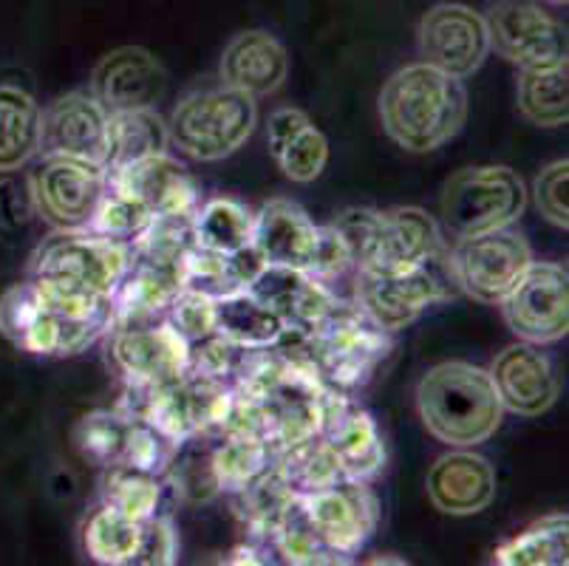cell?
I'll return each instance as SVG.
<instances>
[{"label":"cell","instance_id":"6da1fadb","mask_svg":"<svg viewBox=\"0 0 569 566\" xmlns=\"http://www.w3.org/2000/svg\"><path fill=\"white\" fill-rule=\"evenodd\" d=\"M382 128L408 153H431L462 131L468 93L462 80L428 62H411L380 91Z\"/></svg>","mask_w":569,"mask_h":566},{"label":"cell","instance_id":"7a4b0ae2","mask_svg":"<svg viewBox=\"0 0 569 566\" xmlns=\"http://www.w3.org/2000/svg\"><path fill=\"white\" fill-rule=\"evenodd\" d=\"M417 408L428 434L453 448L488 443L505 419L488 368L459 360L439 363L419 380Z\"/></svg>","mask_w":569,"mask_h":566},{"label":"cell","instance_id":"3957f363","mask_svg":"<svg viewBox=\"0 0 569 566\" xmlns=\"http://www.w3.org/2000/svg\"><path fill=\"white\" fill-rule=\"evenodd\" d=\"M332 225L349 247L355 272H402L445 249L437 218L419 207H355L340 212Z\"/></svg>","mask_w":569,"mask_h":566},{"label":"cell","instance_id":"277c9868","mask_svg":"<svg viewBox=\"0 0 569 566\" xmlns=\"http://www.w3.org/2000/svg\"><path fill=\"white\" fill-rule=\"evenodd\" d=\"M303 351L326 388L355 394L391 355V335L382 331L357 300H338L323 324L303 337Z\"/></svg>","mask_w":569,"mask_h":566},{"label":"cell","instance_id":"5b68a950","mask_svg":"<svg viewBox=\"0 0 569 566\" xmlns=\"http://www.w3.org/2000/svg\"><path fill=\"white\" fill-rule=\"evenodd\" d=\"M256 125V97L219 82L184 93L170 113L168 137L188 159L219 162L244 148Z\"/></svg>","mask_w":569,"mask_h":566},{"label":"cell","instance_id":"8992f818","mask_svg":"<svg viewBox=\"0 0 569 566\" xmlns=\"http://www.w3.org/2000/svg\"><path fill=\"white\" fill-rule=\"evenodd\" d=\"M357 306L380 326L395 335L411 326L431 306L459 295L448 249L402 272H355Z\"/></svg>","mask_w":569,"mask_h":566},{"label":"cell","instance_id":"52a82bcc","mask_svg":"<svg viewBox=\"0 0 569 566\" xmlns=\"http://www.w3.org/2000/svg\"><path fill=\"white\" fill-rule=\"evenodd\" d=\"M525 210V181L516 170L501 165L459 170L442 190V221L453 238L513 227Z\"/></svg>","mask_w":569,"mask_h":566},{"label":"cell","instance_id":"ba28073f","mask_svg":"<svg viewBox=\"0 0 569 566\" xmlns=\"http://www.w3.org/2000/svg\"><path fill=\"white\" fill-rule=\"evenodd\" d=\"M0 335L26 355L74 357L106 337L108 329L60 315L40 295L34 280L26 278L0 295Z\"/></svg>","mask_w":569,"mask_h":566},{"label":"cell","instance_id":"9c48e42d","mask_svg":"<svg viewBox=\"0 0 569 566\" xmlns=\"http://www.w3.org/2000/svg\"><path fill=\"white\" fill-rule=\"evenodd\" d=\"M448 258L459 292L488 306H499L536 261L527 238L513 227L457 238L453 249H448Z\"/></svg>","mask_w":569,"mask_h":566},{"label":"cell","instance_id":"30bf717a","mask_svg":"<svg viewBox=\"0 0 569 566\" xmlns=\"http://www.w3.org/2000/svg\"><path fill=\"white\" fill-rule=\"evenodd\" d=\"M38 156L26 176L34 212L54 230H86L108 190V170L71 156Z\"/></svg>","mask_w":569,"mask_h":566},{"label":"cell","instance_id":"8fae6325","mask_svg":"<svg viewBox=\"0 0 569 566\" xmlns=\"http://www.w3.org/2000/svg\"><path fill=\"white\" fill-rule=\"evenodd\" d=\"M485 23L490 49L519 69L567 62V29L541 0H493Z\"/></svg>","mask_w":569,"mask_h":566},{"label":"cell","instance_id":"7c38bea8","mask_svg":"<svg viewBox=\"0 0 569 566\" xmlns=\"http://www.w3.org/2000/svg\"><path fill=\"white\" fill-rule=\"evenodd\" d=\"M131 264V249L91 236L88 230H54L29 258V275L60 278L108 295L119 287Z\"/></svg>","mask_w":569,"mask_h":566},{"label":"cell","instance_id":"4fadbf2b","mask_svg":"<svg viewBox=\"0 0 569 566\" xmlns=\"http://www.w3.org/2000/svg\"><path fill=\"white\" fill-rule=\"evenodd\" d=\"M295 502L315 529V536L343 564H351L380 524V502L371 493L369 481L346 479L326 490L295 496Z\"/></svg>","mask_w":569,"mask_h":566},{"label":"cell","instance_id":"5bb4252c","mask_svg":"<svg viewBox=\"0 0 569 566\" xmlns=\"http://www.w3.org/2000/svg\"><path fill=\"white\" fill-rule=\"evenodd\" d=\"M501 315L519 340L547 346L569 331V275L567 267L532 261L507 298Z\"/></svg>","mask_w":569,"mask_h":566},{"label":"cell","instance_id":"9a60e30c","mask_svg":"<svg viewBox=\"0 0 569 566\" xmlns=\"http://www.w3.org/2000/svg\"><path fill=\"white\" fill-rule=\"evenodd\" d=\"M417 46L422 62L465 80L482 69L490 54L485 14L462 3H437L419 20Z\"/></svg>","mask_w":569,"mask_h":566},{"label":"cell","instance_id":"2e32d148","mask_svg":"<svg viewBox=\"0 0 569 566\" xmlns=\"http://www.w3.org/2000/svg\"><path fill=\"white\" fill-rule=\"evenodd\" d=\"M108 357L126 383H168L190 371V342L168 320L144 326H113Z\"/></svg>","mask_w":569,"mask_h":566},{"label":"cell","instance_id":"e0dca14e","mask_svg":"<svg viewBox=\"0 0 569 566\" xmlns=\"http://www.w3.org/2000/svg\"><path fill=\"white\" fill-rule=\"evenodd\" d=\"M320 436L335 450L349 479L371 481L386 467L380 428L355 394L326 388L320 403Z\"/></svg>","mask_w":569,"mask_h":566},{"label":"cell","instance_id":"ac0fdd59","mask_svg":"<svg viewBox=\"0 0 569 566\" xmlns=\"http://www.w3.org/2000/svg\"><path fill=\"white\" fill-rule=\"evenodd\" d=\"M108 119L111 113L91 91L66 93L43 111L40 153L71 156L108 170Z\"/></svg>","mask_w":569,"mask_h":566},{"label":"cell","instance_id":"d6986e66","mask_svg":"<svg viewBox=\"0 0 569 566\" xmlns=\"http://www.w3.org/2000/svg\"><path fill=\"white\" fill-rule=\"evenodd\" d=\"M88 91L108 113L157 108L168 91V71L148 49L122 46L97 62Z\"/></svg>","mask_w":569,"mask_h":566},{"label":"cell","instance_id":"ffe728a7","mask_svg":"<svg viewBox=\"0 0 569 566\" xmlns=\"http://www.w3.org/2000/svg\"><path fill=\"white\" fill-rule=\"evenodd\" d=\"M247 292L261 300L281 320L283 331H295L303 337L312 335L340 300L332 287L315 280L309 272L289 267H263L247 287Z\"/></svg>","mask_w":569,"mask_h":566},{"label":"cell","instance_id":"44dd1931","mask_svg":"<svg viewBox=\"0 0 569 566\" xmlns=\"http://www.w3.org/2000/svg\"><path fill=\"white\" fill-rule=\"evenodd\" d=\"M501 408L516 417H541L556 405L558 377L550 357L532 342H513L488 368Z\"/></svg>","mask_w":569,"mask_h":566},{"label":"cell","instance_id":"7402d4cb","mask_svg":"<svg viewBox=\"0 0 569 566\" xmlns=\"http://www.w3.org/2000/svg\"><path fill=\"white\" fill-rule=\"evenodd\" d=\"M108 185L137 199L151 216H193L199 210V185L170 153L108 170Z\"/></svg>","mask_w":569,"mask_h":566},{"label":"cell","instance_id":"603a6c76","mask_svg":"<svg viewBox=\"0 0 569 566\" xmlns=\"http://www.w3.org/2000/svg\"><path fill=\"white\" fill-rule=\"evenodd\" d=\"M252 247L267 267L309 272L318 258L320 227L301 205L289 199H272L252 218Z\"/></svg>","mask_w":569,"mask_h":566},{"label":"cell","instance_id":"cb8c5ba5","mask_svg":"<svg viewBox=\"0 0 569 566\" xmlns=\"http://www.w3.org/2000/svg\"><path fill=\"white\" fill-rule=\"evenodd\" d=\"M496 470L485 456L451 450L428 470V498L445 516H476L493 502Z\"/></svg>","mask_w":569,"mask_h":566},{"label":"cell","instance_id":"d4e9b609","mask_svg":"<svg viewBox=\"0 0 569 566\" xmlns=\"http://www.w3.org/2000/svg\"><path fill=\"white\" fill-rule=\"evenodd\" d=\"M221 82L250 97H269L287 82L289 54L276 34L263 29L238 31L219 66Z\"/></svg>","mask_w":569,"mask_h":566},{"label":"cell","instance_id":"484cf974","mask_svg":"<svg viewBox=\"0 0 569 566\" xmlns=\"http://www.w3.org/2000/svg\"><path fill=\"white\" fill-rule=\"evenodd\" d=\"M179 289H182V269L131 258L128 272L111 295L113 326H144L164 320L170 300Z\"/></svg>","mask_w":569,"mask_h":566},{"label":"cell","instance_id":"4316f807","mask_svg":"<svg viewBox=\"0 0 569 566\" xmlns=\"http://www.w3.org/2000/svg\"><path fill=\"white\" fill-rule=\"evenodd\" d=\"M263 267L267 264L261 261L252 244L238 252H213L193 244L182 261V287L221 300L244 292Z\"/></svg>","mask_w":569,"mask_h":566},{"label":"cell","instance_id":"83f0119b","mask_svg":"<svg viewBox=\"0 0 569 566\" xmlns=\"http://www.w3.org/2000/svg\"><path fill=\"white\" fill-rule=\"evenodd\" d=\"M276 448L261 436L221 430L210 443V467H213L216 490L227 493V496L247 490L276 467Z\"/></svg>","mask_w":569,"mask_h":566},{"label":"cell","instance_id":"f1b7e54d","mask_svg":"<svg viewBox=\"0 0 569 566\" xmlns=\"http://www.w3.org/2000/svg\"><path fill=\"white\" fill-rule=\"evenodd\" d=\"M43 111L23 88L0 86V173H14L40 153Z\"/></svg>","mask_w":569,"mask_h":566},{"label":"cell","instance_id":"f546056e","mask_svg":"<svg viewBox=\"0 0 569 566\" xmlns=\"http://www.w3.org/2000/svg\"><path fill=\"white\" fill-rule=\"evenodd\" d=\"M82 553L102 566H139L144 522L100 505L88 513L80 529Z\"/></svg>","mask_w":569,"mask_h":566},{"label":"cell","instance_id":"4dcf8cb0","mask_svg":"<svg viewBox=\"0 0 569 566\" xmlns=\"http://www.w3.org/2000/svg\"><path fill=\"white\" fill-rule=\"evenodd\" d=\"M168 122L159 117L157 108L119 111L108 119V170L168 153Z\"/></svg>","mask_w":569,"mask_h":566},{"label":"cell","instance_id":"1f68e13d","mask_svg":"<svg viewBox=\"0 0 569 566\" xmlns=\"http://www.w3.org/2000/svg\"><path fill=\"white\" fill-rule=\"evenodd\" d=\"M493 564L501 566H567L569 564V516L550 513L530 527L499 544Z\"/></svg>","mask_w":569,"mask_h":566},{"label":"cell","instance_id":"d6a6232c","mask_svg":"<svg viewBox=\"0 0 569 566\" xmlns=\"http://www.w3.org/2000/svg\"><path fill=\"white\" fill-rule=\"evenodd\" d=\"M276 474L281 476V481L295 496L326 490V487H335L349 479L335 450L320 434L283 448L276 456Z\"/></svg>","mask_w":569,"mask_h":566},{"label":"cell","instance_id":"836d02e7","mask_svg":"<svg viewBox=\"0 0 569 566\" xmlns=\"http://www.w3.org/2000/svg\"><path fill=\"white\" fill-rule=\"evenodd\" d=\"M519 111L538 128H561L569 119L567 62L547 69H519Z\"/></svg>","mask_w":569,"mask_h":566},{"label":"cell","instance_id":"e575fe53","mask_svg":"<svg viewBox=\"0 0 569 566\" xmlns=\"http://www.w3.org/2000/svg\"><path fill=\"white\" fill-rule=\"evenodd\" d=\"M216 331L241 349H267L283 335V324L244 289L216 300Z\"/></svg>","mask_w":569,"mask_h":566},{"label":"cell","instance_id":"d590c367","mask_svg":"<svg viewBox=\"0 0 569 566\" xmlns=\"http://www.w3.org/2000/svg\"><path fill=\"white\" fill-rule=\"evenodd\" d=\"M100 496L102 505L126 513L137 522H144V518H153L162 513L164 476L133 470L128 465H111L102 470Z\"/></svg>","mask_w":569,"mask_h":566},{"label":"cell","instance_id":"8d00e7d4","mask_svg":"<svg viewBox=\"0 0 569 566\" xmlns=\"http://www.w3.org/2000/svg\"><path fill=\"white\" fill-rule=\"evenodd\" d=\"M252 212L232 199H210L193 212L196 247L238 252L252 244Z\"/></svg>","mask_w":569,"mask_h":566},{"label":"cell","instance_id":"74e56055","mask_svg":"<svg viewBox=\"0 0 569 566\" xmlns=\"http://www.w3.org/2000/svg\"><path fill=\"white\" fill-rule=\"evenodd\" d=\"M263 547L269 549V558L272 564H292V566H338L343 560L326 547L315 529L309 527V522L303 518V513L298 510V502L289 505V510L283 513L281 522L272 527V533L267 536Z\"/></svg>","mask_w":569,"mask_h":566},{"label":"cell","instance_id":"f35d334b","mask_svg":"<svg viewBox=\"0 0 569 566\" xmlns=\"http://www.w3.org/2000/svg\"><path fill=\"white\" fill-rule=\"evenodd\" d=\"M128 414L113 408V411H91L77 423L74 428V448L88 465L106 467L119 465L122 459V445L128 434Z\"/></svg>","mask_w":569,"mask_h":566},{"label":"cell","instance_id":"ab89813d","mask_svg":"<svg viewBox=\"0 0 569 566\" xmlns=\"http://www.w3.org/2000/svg\"><path fill=\"white\" fill-rule=\"evenodd\" d=\"M151 212L144 210L137 199L119 193L108 185V190L102 193L100 205H97L94 216L88 221L86 230L97 238H106V241L122 244V247L131 249V244L137 241L144 232V227L151 225Z\"/></svg>","mask_w":569,"mask_h":566},{"label":"cell","instance_id":"60d3db41","mask_svg":"<svg viewBox=\"0 0 569 566\" xmlns=\"http://www.w3.org/2000/svg\"><path fill=\"white\" fill-rule=\"evenodd\" d=\"M179 448L182 445L173 443L170 436H164L157 425H151L142 417H131L128 419V434L119 465H128L133 470H144V474L153 476H168Z\"/></svg>","mask_w":569,"mask_h":566},{"label":"cell","instance_id":"b9f144b4","mask_svg":"<svg viewBox=\"0 0 569 566\" xmlns=\"http://www.w3.org/2000/svg\"><path fill=\"white\" fill-rule=\"evenodd\" d=\"M276 162L287 179L298 181V185H309V181H315L326 170V162H329V142H326L323 133L309 122L307 128H301V131L295 133V137L278 150Z\"/></svg>","mask_w":569,"mask_h":566},{"label":"cell","instance_id":"7bdbcfd3","mask_svg":"<svg viewBox=\"0 0 569 566\" xmlns=\"http://www.w3.org/2000/svg\"><path fill=\"white\" fill-rule=\"evenodd\" d=\"M164 320H168L184 340L196 342L216 331V300L182 287L176 292V298L170 300Z\"/></svg>","mask_w":569,"mask_h":566},{"label":"cell","instance_id":"ee69618b","mask_svg":"<svg viewBox=\"0 0 569 566\" xmlns=\"http://www.w3.org/2000/svg\"><path fill=\"white\" fill-rule=\"evenodd\" d=\"M567 181H569V162L567 159H558V162L547 165V168L536 176V185H532L538 212H541L550 225L561 227V230H567L569 227Z\"/></svg>","mask_w":569,"mask_h":566},{"label":"cell","instance_id":"f6af8a7d","mask_svg":"<svg viewBox=\"0 0 569 566\" xmlns=\"http://www.w3.org/2000/svg\"><path fill=\"white\" fill-rule=\"evenodd\" d=\"M351 269H355V261H351V252L349 247H346L343 236L335 230V225L320 227L318 258H315L309 275H312L315 280H320V284H326V287H332V280L343 278Z\"/></svg>","mask_w":569,"mask_h":566},{"label":"cell","instance_id":"bcb514c9","mask_svg":"<svg viewBox=\"0 0 569 566\" xmlns=\"http://www.w3.org/2000/svg\"><path fill=\"white\" fill-rule=\"evenodd\" d=\"M179 560V536L170 522V516L159 513L153 518H144V542L139 566H173Z\"/></svg>","mask_w":569,"mask_h":566},{"label":"cell","instance_id":"7dc6e473","mask_svg":"<svg viewBox=\"0 0 569 566\" xmlns=\"http://www.w3.org/2000/svg\"><path fill=\"white\" fill-rule=\"evenodd\" d=\"M32 212L34 205L29 181H14L12 173H0V230L23 225Z\"/></svg>","mask_w":569,"mask_h":566},{"label":"cell","instance_id":"c3c4849f","mask_svg":"<svg viewBox=\"0 0 569 566\" xmlns=\"http://www.w3.org/2000/svg\"><path fill=\"white\" fill-rule=\"evenodd\" d=\"M309 122H312V119H309L303 111H298V108H281V111L272 113V117H269V125H267L269 153L276 156L278 150H281L283 145L295 137V133L301 131V128H307Z\"/></svg>","mask_w":569,"mask_h":566},{"label":"cell","instance_id":"681fc988","mask_svg":"<svg viewBox=\"0 0 569 566\" xmlns=\"http://www.w3.org/2000/svg\"><path fill=\"white\" fill-rule=\"evenodd\" d=\"M545 3H552V7H567V0H545Z\"/></svg>","mask_w":569,"mask_h":566}]
</instances>
